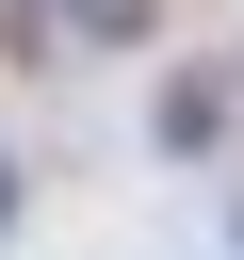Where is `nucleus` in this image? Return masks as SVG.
<instances>
[{"label": "nucleus", "mask_w": 244, "mask_h": 260, "mask_svg": "<svg viewBox=\"0 0 244 260\" xmlns=\"http://www.w3.org/2000/svg\"><path fill=\"white\" fill-rule=\"evenodd\" d=\"M211 130H228V81H211V65H195V81H163V146H211Z\"/></svg>", "instance_id": "1"}, {"label": "nucleus", "mask_w": 244, "mask_h": 260, "mask_svg": "<svg viewBox=\"0 0 244 260\" xmlns=\"http://www.w3.org/2000/svg\"><path fill=\"white\" fill-rule=\"evenodd\" d=\"M49 16H65L81 49H146V16H163V0H49Z\"/></svg>", "instance_id": "2"}, {"label": "nucleus", "mask_w": 244, "mask_h": 260, "mask_svg": "<svg viewBox=\"0 0 244 260\" xmlns=\"http://www.w3.org/2000/svg\"><path fill=\"white\" fill-rule=\"evenodd\" d=\"M0 228H16V162H0Z\"/></svg>", "instance_id": "3"}]
</instances>
